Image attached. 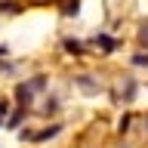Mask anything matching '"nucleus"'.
Segmentation results:
<instances>
[{
    "label": "nucleus",
    "instance_id": "f257e3e1",
    "mask_svg": "<svg viewBox=\"0 0 148 148\" xmlns=\"http://www.w3.org/2000/svg\"><path fill=\"white\" fill-rule=\"evenodd\" d=\"M139 40L148 46V22H142V28H139Z\"/></svg>",
    "mask_w": 148,
    "mask_h": 148
}]
</instances>
